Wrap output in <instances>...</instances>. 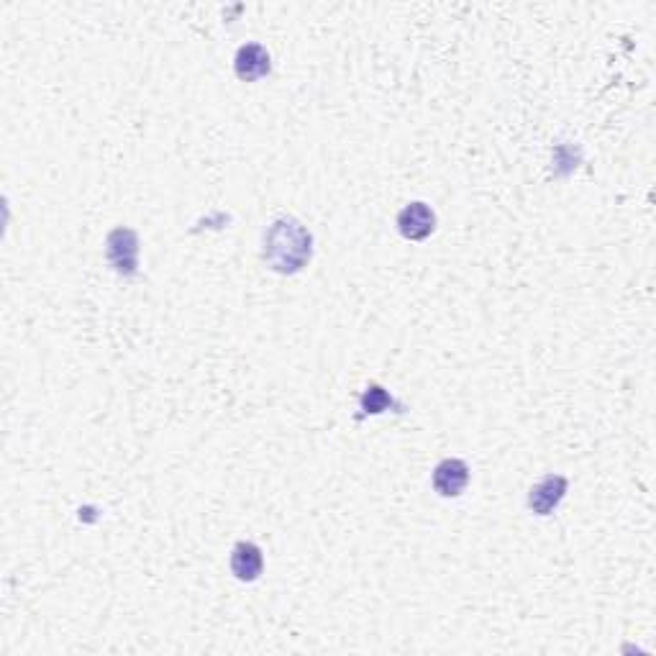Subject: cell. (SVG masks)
I'll return each mask as SVG.
<instances>
[{"mask_svg":"<svg viewBox=\"0 0 656 656\" xmlns=\"http://www.w3.org/2000/svg\"><path fill=\"white\" fill-rule=\"evenodd\" d=\"M390 408H400V405L395 403L393 395L387 393L385 387L375 385V382L364 387L362 398H359V410H362L364 416H380V413Z\"/></svg>","mask_w":656,"mask_h":656,"instance_id":"cell-8","label":"cell"},{"mask_svg":"<svg viewBox=\"0 0 656 656\" xmlns=\"http://www.w3.org/2000/svg\"><path fill=\"white\" fill-rule=\"evenodd\" d=\"M469 464L464 459L449 457L441 459L439 464L434 467V490L439 492L441 498H459L469 485Z\"/></svg>","mask_w":656,"mask_h":656,"instance_id":"cell-5","label":"cell"},{"mask_svg":"<svg viewBox=\"0 0 656 656\" xmlns=\"http://www.w3.org/2000/svg\"><path fill=\"white\" fill-rule=\"evenodd\" d=\"M106 259L113 272L121 277H134L139 272V236L134 229L118 226L106 239Z\"/></svg>","mask_w":656,"mask_h":656,"instance_id":"cell-2","label":"cell"},{"mask_svg":"<svg viewBox=\"0 0 656 656\" xmlns=\"http://www.w3.org/2000/svg\"><path fill=\"white\" fill-rule=\"evenodd\" d=\"M234 72L241 82H257L262 77H267L272 72V57L270 52L257 44V41H249L244 47H239L234 57Z\"/></svg>","mask_w":656,"mask_h":656,"instance_id":"cell-6","label":"cell"},{"mask_svg":"<svg viewBox=\"0 0 656 656\" xmlns=\"http://www.w3.org/2000/svg\"><path fill=\"white\" fill-rule=\"evenodd\" d=\"M313 257V236L295 216H280L267 226L262 259L277 275H298Z\"/></svg>","mask_w":656,"mask_h":656,"instance_id":"cell-1","label":"cell"},{"mask_svg":"<svg viewBox=\"0 0 656 656\" xmlns=\"http://www.w3.org/2000/svg\"><path fill=\"white\" fill-rule=\"evenodd\" d=\"M229 567L239 582H257L264 572V551L254 541H239L231 549Z\"/></svg>","mask_w":656,"mask_h":656,"instance_id":"cell-7","label":"cell"},{"mask_svg":"<svg viewBox=\"0 0 656 656\" xmlns=\"http://www.w3.org/2000/svg\"><path fill=\"white\" fill-rule=\"evenodd\" d=\"M400 236L408 241H426L428 236L436 231V213L434 208L423 200H413L400 208L398 218H395Z\"/></svg>","mask_w":656,"mask_h":656,"instance_id":"cell-3","label":"cell"},{"mask_svg":"<svg viewBox=\"0 0 656 656\" xmlns=\"http://www.w3.org/2000/svg\"><path fill=\"white\" fill-rule=\"evenodd\" d=\"M567 490H569L567 477L562 475L541 477V480L528 490V510H531L533 516H541V518L551 516V513L562 505Z\"/></svg>","mask_w":656,"mask_h":656,"instance_id":"cell-4","label":"cell"}]
</instances>
